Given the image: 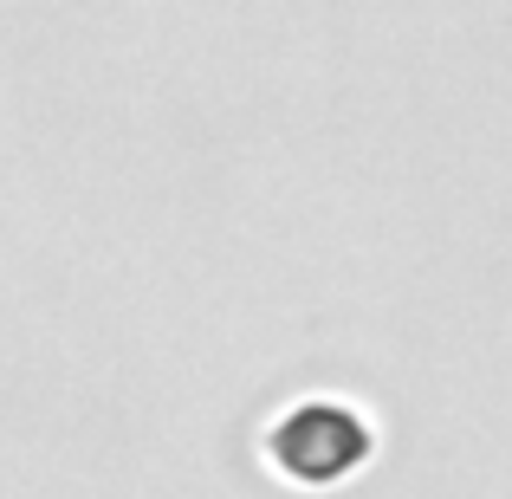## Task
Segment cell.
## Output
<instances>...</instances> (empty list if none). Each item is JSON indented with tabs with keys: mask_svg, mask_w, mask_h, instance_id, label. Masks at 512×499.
<instances>
[{
	"mask_svg": "<svg viewBox=\"0 0 512 499\" xmlns=\"http://www.w3.org/2000/svg\"><path fill=\"white\" fill-rule=\"evenodd\" d=\"M370 454V422L344 402H299L273 428V461L292 480H344Z\"/></svg>",
	"mask_w": 512,
	"mask_h": 499,
	"instance_id": "6da1fadb",
	"label": "cell"
}]
</instances>
